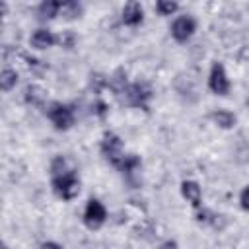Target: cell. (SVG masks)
I'll list each match as a JSON object with an SVG mask.
<instances>
[{"label":"cell","instance_id":"6da1fadb","mask_svg":"<svg viewBox=\"0 0 249 249\" xmlns=\"http://www.w3.org/2000/svg\"><path fill=\"white\" fill-rule=\"evenodd\" d=\"M47 117L51 121V124L56 130H70L76 123V111L72 105L68 103H60V101H53L47 107Z\"/></svg>","mask_w":249,"mask_h":249},{"label":"cell","instance_id":"7a4b0ae2","mask_svg":"<svg viewBox=\"0 0 249 249\" xmlns=\"http://www.w3.org/2000/svg\"><path fill=\"white\" fill-rule=\"evenodd\" d=\"M119 97L123 99V103H126V105H130V107L148 109V101L152 99V89H150L146 84L134 82V84H128V86L119 93Z\"/></svg>","mask_w":249,"mask_h":249},{"label":"cell","instance_id":"3957f363","mask_svg":"<svg viewBox=\"0 0 249 249\" xmlns=\"http://www.w3.org/2000/svg\"><path fill=\"white\" fill-rule=\"evenodd\" d=\"M51 187H53V193L62 198V200H72L78 196L80 193V179L76 177V173H64V175H58V177H53L51 181Z\"/></svg>","mask_w":249,"mask_h":249},{"label":"cell","instance_id":"277c9868","mask_svg":"<svg viewBox=\"0 0 249 249\" xmlns=\"http://www.w3.org/2000/svg\"><path fill=\"white\" fill-rule=\"evenodd\" d=\"M208 89L214 95H228L231 89V82L228 78V72L222 62H212L208 72Z\"/></svg>","mask_w":249,"mask_h":249},{"label":"cell","instance_id":"5b68a950","mask_svg":"<svg viewBox=\"0 0 249 249\" xmlns=\"http://www.w3.org/2000/svg\"><path fill=\"white\" fill-rule=\"evenodd\" d=\"M99 150H101L103 158L107 161H111L113 165H117L123 160V156H124V144H123L121 136L115 134V132H105L103 134L101 144H99Z\"/></svg>","mask_w":249,"mask_h":249},{"label":"cell","instance_id":"8992f818","mask_svg":"<svg viewBox=\"0 0 249 249\" xmlns=\"http://www.w3.org/2000/svg\"><path fill=\"white\" fill-rule=\"evenodd\" d=\"M107 222V208L99 198H89L84 208V224L89 230H99Z\"/></svg>","mask_w":249,"mask_h":249},{"label":"cell","instance_id":"52a82bcc","mask_svg":"<svg viewBox=\"0 0 249 249\" xmlns=\"http://www.w3.org/2000/svg\"><path fill=\"white\" fill-rule=\"evenodd\" d=\"M169 33L171 37L177 41V43H187L191 41V37L196 33V21L193 16H177L173 21H171V27H169Z\"/></svg>","mask_w":249,"mask_h":249},{"label":"cell","instance_id":"ba28073f","mask_svg":"<svg viewBox=\"0 0 249 249\" xmlns=\"http://www.w3.org/2000/svg\"><path fill=\"white\" fill-rule=\"evenodd\" d=\"M56 43H58V37H56L51 29H47V27L35 29V31L31 33V37H29V45H31L33 49H37V51H47V49L54 47Z\"/></svg>","mask_w":249,"mask_h":249},{"label":"cell","instance_id":"9c48e42d","mask_svg":"<svg viewBox=\"0 0 249 249\" xmlns=\"http://www.w3.org/2000/svg\"><path fill=\"white\" fill-rule=\"evenodd\" d=\"M121 19L124 25L128 27H136L144 21V8L140 6V2H126L123 6V12H121Z\"/></svg>","mask_w":249,"mask_h":249},{"label":"cell","instance_id":"30bf717a","mask_svg":"<svg viewBox=\"0 0 249 249\" xmlns=\"http://www.w3.org/2000/svg\"><path fill=\"white\" fill-rule=\"evenodd\" d=\"M181 196L193 206V208H200L202 206V189L196 181L193 179H185L181 183Z\"/></svg>","mask_w":249,"mask_h":249},{"label":"cell","instance_id":"8fae6325","mask_svg":"<svg viewBox=\"0 0 249 249\" xmlns=\"http://www.w3.org/2000/svg\"><path fill=\"white\" fill-rule=\"evenodd\" d=\"M210 119H212V123H214L218 128H222V130H230V128H233L235 123H237L235 113H231V111H228V109H216V111H212Z\"/></svg>","mask_w":249,"mask_h":249},{"label":"cell","instance_id":"7c38bea8","mask_svg":"<svg viewBox=\"0 0 249 249\" xmlns=\"http://www.w3.org/2000/svg\"><path fill=\"white\" fill-rule=\"evenodd\" d=\"M23 99H25L27 105L39 107V105L45 103L47 91H45L41 86H37V84H29V86H25V89H23Z\"/></svg>","mask_w":249,"mask_h":249},{"label":"cell","instance_id":"4fadbf2b","mask_svg":"<svg viewBox=\"0 0 249 249\" xmlns=\"http://www.w3.org/2000/svg\"><path fill=\"white\" fill-rule=\"evenodd\" d=\"M60 10H62V2L58 0H45L39 4L37 8V14L41 19H54L56 16H60Z\"/></svg>","mask_w":249,"mask_h":249},{"label":"cell","instance_id":"5bb4252c","mask_svg":"<svg viewBox=\"0 0 249 249\" xmlns=\"http://www.w3.org/2000/svg\"><path fill=\"white\" fill-rule=\"evenodd\" d=\"M49 169H51V175L53 177H58V175H64V173H72L74 171V167H72V163L68 161L66 156H54L51 160Z\"/></svg>","mask_w":249,"mask_h":249},{"label":"cell","instance_id":"9a60e30c","mask_svg":"<svg viewBox=\"0 0 249 249\" xmlns=\"http://www.w3.org/2000/svg\"><path fill=\"white\" fill-rule=\"evenodd\" d=\"M84 14V6L80 2H74V0H68V2H62V10H60V18L72 21V19H78L80 16Z\"/></svg>","mask_w":249,"mask_h":249},{"label":"cell","instance_id":"2e32d148","mask_svg":"<svg viewBox=\"0 0 249 249\" xmlns=\"http://www.w3.org/2000/svg\"><path fill=\"white\" fill-rule=\"evenodd\" d=\"M140 165H142V160H140L136 154H124L123 160H121L115 167H117L119 171H123V173H134Z\"/></svg>","mask_w":249,"mask_h":249},{"label":"cell","instance_id":"e0dca14e","mask_svg":"<svg viewBox=\"0 0 249 249\" xmlns=\"http://www.w3.org/2000/svg\"><path fill=\"white\" fill-rule=\"evenodd\" d=\"M16 84H18V72L14 68L6 66L2 70V74H0V89L8 93V91H12L16 88Z\"/></svg>","mask_w":249,"mask_h":249},{"label":"cell","instance_id":"ac0fdd59","mask_svg":"<svg viewBox=\"0 0 249 249\" xmlns=\"http://www.w3.org/2000/svg\"><path fill=\"white\" fill-rule=\"evenodd\" d=\"M154 10H156L160 16H173V14L179 10V4H177V2H171V0H160V2H156Z\"/></svg>","mask_w":249,"mask_h":249},{"label":"cell","instance_id":"d6986e66","mask_svg":"<svg viewBox=\"0 0 249 249\" xmlns=\"http://www.w3.org/2000/svg\"><path fill=\"white\" fill-rule=\"evenodd\" d=\"M76 35H74V31H62L60 35H58V45L60 47H64V49H72L74 45H76Z\"/></svg>","mask_w":249,"mask_h":249},{"label":"cell","instance_id":"ffe728a7","mask_svg":"<svg viewBox=\"0 0 249 249\" xmlns=\"http://www.w3.org/2000/svg\"><path fill=\"white\" fill-rule=\"evenodd\" d=\"M239 204H241V208L245 212H249V185H245L241 189V193H239Z\"/></svg>","mask_w":249,"mask_h":249},{"label":"cell","instance_id":"44dd1931","mask_svg":"<svg viewBox=\"0 0 249 249\" xmlns=\"http://www.w3.org/2000/svg\"><path fill=\"white\" fill-rule=\"evenodd\" d=\"M39 249H64V247L60 243H56V241H43L39 245Z\"/></svg>","mask_w":249,"mask_h":249},{"label":"cell","instance_id":"7402d4cb","mask_svg":"<svg viewBox=\"0 0 249 249\" xmlns=\"http://www.w3.org/2000/svg\"><path fill=\"white\" fill-rule=\"evenodd\" d=\"M160 249H179V245H177L175 239H165V241L160 245Z\"/></svg>","mask_w":249,"mask_h":249},{"label":"cell","instance_id":"603a6c76","mask_svg":"<svg viewBox=\"0 0 249 249\" xmlns=\"http://www.w3.org/2000/svg\"><path fill=\"white\" fill-rule=\"evenodd\" d=\"M95 113H97L99 117H103V115L107 113V105H105L103 101H97V105H95Z\"/></svg>","mask_w":249,"mask_h":249}]
</instances>
